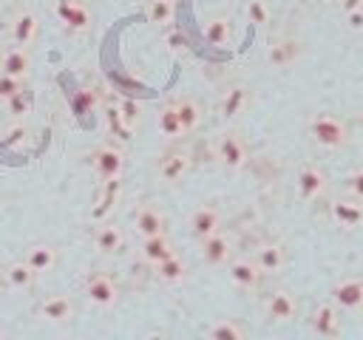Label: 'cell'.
Here are the masks:
<instances>
[{"mask_svg": "<svg viewBox=\"0 0 363 340\" xmlns=\"http://www.w3.org/2000/svg\"><path fill=\"white\" fill-rule=\"evenodd\" d=\"M309 133L326 150H335V147H340L346 142V125L337 116H332V113H318L309 122Z\"/></svg>", "mask_w": 363, "mask_h": 340, "instance_id": "obj_1", "label": "cell"}, {"mask_svg": "<svg viewBox=\"0 0 363 340\" xmlns=\"http://www.w3.org/2000/svg\"><path fill=\"white\" fill-rule=\"evenodd\" d=\"M94 170H96V176H99L102 181L119 178L122 170H125V156H122V150L113 147V144L99 147V150L94 153Z\"/></svg>", "mask_w": 363, "mask_h": 340, "instance_id": "obj_2", "label": "cell"}, {"mask_svg": "<svg viewBox=\"0 0 363 340\" xmlns=\"http://www.w3.org/2000/svg\"><path fill=\"white\" fill-rule=\"evenodd\" d=\"M85 295H88V300H91L94 306H99V309H111V306L116 303V298H119L116 283H113L108 275H91V278L85 280Z\"/></svg>", "mask_w": 363, "mask_h": 340, "instance_id": "obj_3", "label": "cell"}, {"mask_svg": "<svg viewBox=\"0 0 363 340\" xmlns=\"http://www.w3.org/2000/svg\"><path fill=\"white\" fill-rule=\"evenodd\" d=\"M332 300L340 306V309H360L363 306V280L360 278H340L335 286H332Z\"/></svg>", "mask_w": 363, "mask_h": 340, "instance_id": "obj_4", "label": "cell"}, {"mask_svg": "<svg viewBox=\"0 0 363 340\" xmlns=\"http://www.w3.org/2000/svg\"><path fill=\"white\" fill-rule=\"evenodd\" d=\"M54 11H57L60 23H65L71 31H85L91 26V11L82 0H60Z\"/></svg>", "mask_w": 363, "mask_h": 340, "instance_id": "obj_5", "label": "cell"}, {"mask_svg": "<svg viewBox=\"0 0 363 340\" xmlns=\"http://www.w3.org/2000/svg\"><path fill=\"white\" fill-rule=\"evenodd\" d=\"M218 159H221V164L224 167H230V170H241L244 164H247V144L235 136V133H224L221 139H218Z\"/></svg>", "mask_w": 363, "mask_h": 340, "instance_id": "obj_6", "label": "cell"}, {"mask_svg": "<svg viewBox=\"0 0 363 340\" xmlns=\"http://www.w3.org/2000/svg\"><path fill=\"white\" fill-rule=\"evenodd\" d=\"M218 227H221V215H218V210L216 207H199V210H193V215H190V232L199 238V241H204V238H210L213 232H218Z\"/></svg>", "mask_w": 363, "mask_h": 340, "instance_id": "obj_7", "label": "cell"}, {"mask_svg": "<svg viewBox=\"0 0 363 340\" xmlns=\"http://www.w3.org/2000/svg\"><path fill=\"white\" fill-rule=\"evenodd\" d=\"M227 275H230V280H233L235 286H241V289H255L258 280H261V266L255 264V258H252V261H250V258H238V261H233V264L227 266Z\"/></svg>", "mask_w": 363, "mask_h": 340, "instance_id": "obj_8", "label": "cell"}, {"mask_svg": "<svg viewBox=\"0 0 363 340\" xmlns=\"http://www.w3.org/2000/svg\"><path fill=\"white\" fill-rule=\"evenodd\" d=\"M230 252H233V244H230V238L221 235V232H213L210 238L201 241V258H204V264H210V266L227 264Z\"/></svg>", "mask_w": 363, "mask_h": 340, "instance_id": "obj_9", "label": "cell"}, {"mask_svg": "<svg viewBox=\"0 0 363 340\" xmlns=\"http://www.w3.org/2000/svg\"><path fill=\"white\" fill-rule=\"evenodd\" d=\"M323 187H326V178H323L320 167H315V164L301 167V173H298V196H301L303 201L318 198V196L323 193Z\"/></svg>", "mask_w": 363, "mask_h": 340, "instance_id": "obj_10", "label": "cell"}, {"mask_svg": "<svg viewBox=\"0 0 363 340\" xmlns=\"http://www.w3.org/2000/svg\"><path fill=\"white\" fill-rule=\"evenodd\" d=\"M312 332L318 337H337L340 334V320L332 303H320L312 314Z\"/></svg>", "mask_w": 363, "mask_h": 340, "instance_id": "obj_11", "label": "cell"}, {"mask_svg": "<svg viewBox=\"0 0 363 340\" xmlns=\"http://www.w3.org/2000/svg\"><path fill=\"white\" fill-rule=\"evenodd\" d=\"M332 218L340 224V227H357L363 224V201L360 198H337L332 204Z\"/></svg>", "mask_w": 363, "mask_h": 340, "instance_id": "obj_12", "label": "cell"}, {"mask_svg": "<svg viewBox=\"0 0 363 340\" xmlns=\"http://www.w3.org/2000/svg\"><path fill=\"white\" fill-rule=\"evenodd\" d=\"M295 312H298V303H295L292 292L278 289V292H272V295H269V300H267V314H269L272 320H278V323L292 320V317H295Z\"/></svg>", "mask_w": 363, "mask_h": 340, "instance_id": "obj_13", "label": "cell"}, {"mask_svg": "<svg viewBox=\"0 0 363 340\" xmlns=\"http://www.w3.org/2000/svg\"><path fill=\"white\" fill-rule=\"evenodd\" d=\"M133 227H136V232H139L142 238L159 235V232H164V215H162L159 207H150V204H147V207H142V210L136 212Z\"/></svg>", "mask_w": 363, "mask_h": 340, "instance_id": "obj_14", "label": "cell"}, {"mask_svg": "<svg viewBox=\"0 0 363 340\" xmlns=\"http://www.w3.org/2000/svg\"><path fill=\"white\" fill-rule=\"evenodd\" d=\"M28 68H31V57H28L26 45L9 48V51L3 54V60H0V71H3V74H11V76H17V79H23V76L28 74Z\"/></svg>", "mask_w": 363, "mask_h": 340, "instance_id": "obj_15", "label": "cell"}, {"mask_svg": "<svg viewBox=\"0 0 363 340\" xmlns=\"http://www.w3.org/2000/svg\"><path fill=\"white\" fill-rule=\"evenodd\" d=\"M173 255V246H170V241H167V235L164 232H159V235H150V238H142V258L147 261V264H162L164 258H170Z\"/></svg>", "mask_w": 363, "mask_h": 340, "instance_id": "obj_16", "label": "cell"}, {"mask_svg": "<svg viewBox=\"0 0 363 340\" xmlns=\"http://www.w3.org/2000/svg\"><path fill=\"white\" fill-rule=\"evenodd\" d=\"M71 312H74V303H71L65 295H51V298H45L43 306H40V314H43L45 320H51V323H65V320L71 317Z\"/></svg>", "mask_w": 363, "mask_h": 340, "instance_id": "obj_17", "label": "cell"}, {"mask_svg": "<svg viewBox=\"0 0 363 340\" xmlns=\"http://www.w3.org/2000/svg\"><path fill=\"white\" fill-rule=\"evenodd\" d=\"M34 37H37V17L31 11H20L11 23V40L17 45H28L34 42Z\"/></svg>", "mask_w": 363, "mask_h": 340, "instance_id": "obj_18", "label": "cell"}, {"mask_svg": "<svg viewBox=\"0 0 363 340\" xmlns=\"http://www.w3.org/2000/svg\"><path fill=\"white\" fill-rule=\"evenodd\" d=\"M187 167H190V159H187L184 153H167V156L159 162V176L173 184V181H179V178L187 173Z\"/></svg>", "mask_w": 363, "mask_h": 340, "instance_id": "obj_19", "label": "cell"}, {"mask_svg": "<svg viewBox=\"0 0 363 340\" xmlns=\"http://www.w3.org/2000/svg\"><path fill=\"white\" fill-rule=\"evenodd\" d=\"M26 264H28L34 272H51L54 264H57V252H54L48 244H34V246L26 252Z\"/></svg>", "mask_w": 363, "mask_h": 340, "instance_id": "obj_20", "label": "cell"}, {"mask_svg": "<svg viewBox=\"0 0 363 340\" xmlns=\"http://www.w3.org/2000/svg\"><path fill=\"white\" fill-rule=\"evenodd\" d=\"M156 128H159V133L167 136V139H176V136L184 133L182 119H179V110H176V102H173V105H164V108L159 110V116H156Z\"/></svg>", "mask_w": 363, "mask_h": 340, "instance_id": "obj_21", "label": "cell"}, {"mask_svg": "<svg viewBox=\"0 0 363 340\" xmlns=\"http://www.w3.org/2000/svg\"><path fill=\"white\" fill-rule=\"evenodd\" d=\"M94 244H96V249H99V252L111 255V252H119V249H122V244H125V235H122V230H119V227H113V224H105V227H99V230H96V238H94Z\"/></svg>", "mask_w": 363, "mask_h": 340, "instance_id": "obj_22", "label": "cell"}, {"mask_svg": "<svg viewBox=\"0 0 363 340\" xmlns=\"http://www.w3.org/2000/svg\"><path fill=\"white\" fill-rule=\"evenodd\" d=\"M255 264L261 266V272H278L284 266V249L278 244H264L255 252Z\"/></svg>", "mask_w": 363, "mask_h": 340, "instance_id": "obj_23", "label": "cell"}, {"mask_svg": "<svg viewBox=\"0 0 363 340\" xmlns=\"http://www.w3.org/2000/svg\"><path fill=\"white\" fill-rule=\"evenodd\" d=\"M230 37H233V28H230V20H227V17H213V20H207V26H204V40H207L210 45H227Z\"/></svg>", "mask_w": 363, "mask_h": 340, "instance_id": "obj_24", "label": "cell"}, {"mask_svg": "<svg viewBox=\"0 0 363 340\" xmlns=\"http://www.w3.org/2000/svg\"><path fill=\"white\" fill-rule=\"evenodd\" d=\"M184 261L179 258V255H170V258H164L162 264H156V275L164 280V283H182L184 280Z\"/></svg>", "mask_w": 363, "mask_h": 340, "instance_id": "obj_25", "label": "cell"}, {"mask_svg": "<svg viewBox=\"0 0 363 340\" xmlns=\"http://www.w3.org/2000/svg\"><path fill=\"white\" fill-rule=\"evenodd\" d=\"M244 105H247V91L244 88H230L227 94H224V99H221V116L224 119H235L241 110H244Z\"/></svg>", "mask_w": 363, "mask_h": 340, "instance_id": "obj_26", "label": "cell"}, {"mask_svg": "<svg viewBox=\"0 0 363 340\" xmlns=\"http://www.w3.org/2000/svg\"><path fill=\"white\" fill-rule=\"evenodd\" d=\"M34 275H37V272L26 264V258L17 261V264H11V266L6 269V280H9V286H14V289H26V286H31Z\"/></svg>", "mask_w": 363, "mask_h": 340, "instance_id": "obj_27", "label": "cell"}, {"mask_svg": "<svg viewBox=\"0 0 363 340\" xmlns=\"http://www.w3.org/2000/svg\"><path fill=\"white\" fill-rule=\"evenodd\" d=\"M176 110H179V119H182L184 133H187V130H193V128L201 122V110H199V105H196L190 96H182V99L176 102Z\"/></svg>", "mask_w": 363, "mask_h": 340, "instance_id": "obj_28", "label": "cell"}, {"mask_svg": "<svg viewBox=\"0 0 363 340\" xmlns=\"http://www.w3.org/2000/svg\"><path fill=\"white\" fill-rule=\"evenodd\" d=\"M213 340H241L247 332H244V326H238V323H233V320H218L216 326H210V332H207Z\"/></svg>", "mask_w": 363, "mask_h": 340, "instance_id": "obj_29", "label": "cell"}, {"mask_svg": "<svg viewBox=\"0 0 363 340\" xmlns=\"http://www.w3.org/2000/svg\"><path fill=\"white\" fill-rule=\"evenodd\" d=\"M173 0H150V6H147V17H150V23H170L173 20Z\"/></svg>", "mask_w": 363, "mask_h": 340, "instance_id": "obj_30", "label": "cell"}, {"mask_svg": "<svg viewBox=\"0 0 363 340\" xmlns=\"http://www.w3.org/2000/svg\"><path fill=\"white\" fill-rule=\"evenodd\" d=\"M71 105H74V113H77V116H85V113H91V108L96 105V96H94V91L82 88V91H77V94H74Z\"/></svg>", "mask_w": 363, "mask_h": 340, "instance_id": "obj_31", "label": "cell"}, {"mask_svg": "<svg viewBox=\"0 0 363 340\" xmlns=\"http://www.w3.org/2000/svg\"><path fill=\"white\" fill-rule=\"evenodd\" d=\"M6 105H9V113H11V116H26L28 108H31V99H28L23 91H17L14 96L6 99Z\"/></svg>", "mask_w": 363, "mask_h": 340, "instance_id": "obj_32", "label": "cell"}, {"mask_svg": "<svg viewBox=\"0 0 363 340\" xmlns=\"http://www.w3.org/2000/svg\"><path fill=\"white\" fill-rule=\"evenodd\" d=\"M247 17H250V23H267L269 20V8H267V3L264 0H247Z\"/></svg>", "mask_w": 363, "mask_h": 340, "instance_id": "obj_33", "label": "cell"}, {"mask_svg": "<svg viewBox=\"0 0 363 340\" xmlns=\"http://www.w3.org/2000/svg\"><path fill=\"white\" fill-rule=\"evenodd\" d=\"M17 91H20V79L11 76V74H3V71H0V99L14 96Z\"/></svg>", "mask_w": 363, "mask_h": 340, "instance_id": "obj_34", "label": "cell"}, {"mask_svg": "<svg viewBox=\"0 0 363 340\" xmlns=\"http://www.w3.org/2000/svg\"><path fill=\"white\" fill-rule=\"evenodd\" d=\"M346 184H349V193L363 201V170H354V173L346 178Z\"/></svg>", "mask_w": 363, "mask_h": 340, "instance_id": "obj_35", "label": "cell"}, {"mask_svg": "<svg viewBox=\"0 0 363 340\" xmlns=\"http://www.w3.org/2000/svg\"><path fill=\"white\" fill-rule=\"evenodd\" d=\"M119 113H122V119H125L128 125H133V122H136V116H139V105H136V102H130V99H125V102L119 105Z\"/></svg>", "mask_w": 363, "mask_h": 340, "instance_id": "obj_36", "label": "cell"}, {"mask_svg": "<svg viewBox=\"0 0 363 340\" xmlns=\"http://www.w3.org/2000/svg\"><path fill=\"white\" fill-rule=\"evenodd\" d=\"M346 20H349V28H363V6L346 11Z\"/></svg>", "mask_w": 363, "mask_h": 340, "instance_id": "obj_37", "label": "cell"}, {"mask_svg": "<svg viewBox=\"0 0 363 340\" xmlns=\"http://www.w3.org/2000/svg\"><path fill=\"white\" fill-rule=\"evenodd\" d=\"M3 275H6V269H0V278H3Z\"/></svg>", "mask_w": 363, "mask_h": 340, "instance_id": "obj_38", "label": "cell"}, {"mask_svg": "<svg viewBox=\"0 0 363 340\" xmlns=\"http://www.w3.org/2000/svg\"><path fill=\"white\" fill-rule=\"evenodd\" d=\"M0 337H3V329H0Z\"/></svg>", "mask_w": 363, "mask_h": 340, "instance_id": "obj_39", "label": "cell"}, {"mask_svg": "<svg viewBox=\"0 0 363 340\" xmlns=\"http://www.w3.org/2000/svg\"><path fill=\"white\" fill-rule=\"evenodd\" d=\"M173 3H176V0H173Z\"/></svg>", "mask_w": 363, "mask_h": 340, "instance_id": "obj_40", "label": "cell"}]
</instances>
